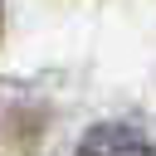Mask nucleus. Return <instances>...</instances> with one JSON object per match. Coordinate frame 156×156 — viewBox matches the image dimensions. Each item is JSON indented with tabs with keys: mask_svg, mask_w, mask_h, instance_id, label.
<instances>
[{
	"mask_svg": "<svg viewBox=\"0 0 156 156\" xmlns=\"http://www.w3.org/2000/svg\"><path fill=\"white\" fill-rule=\"evenodd\" d=\"M78 156H156V146L127 122H102L78 141Z\"/></svg>",
	"mask_w": 156,
	"mask_h": 156,
	"instance_id": "1",
	"label": "nucleus"
}]
</instances>
